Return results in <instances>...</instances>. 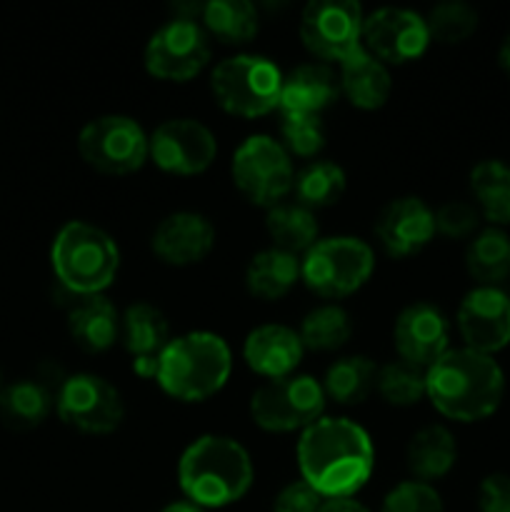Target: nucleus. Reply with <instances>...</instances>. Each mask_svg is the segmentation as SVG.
I'll return each instance as SVG.
<instances>
[{
	"instance_id": "nucleus-34",
	"label": "nucleus",
	"mask_w": 510,
	"mask_h": 512,
	"mask_svg": "<svg viewBox=\"0 0 510 512\" xmlns=\"http://www.w3.org/2000/svg\"><path fill=\"white\" fill-rule=\"evenodd\" d=\"M305 350L315 353H330V350L343 348L353 335V320L348 310L335 303L318 305L303 318L298 330Z\"/></svg>"
},
{
	"instance_id": "nucleus-27",
	"label": "nucleus",
	"mask_w": 510,
	"mask_h": 512,
	"mask_svg": "<svg viewBox=\"0 0 510 512\" xmlns=\"http://www.w3.org/2000/svg\"><path fill=\"white\" fill-rule=\"evenodd\" d=\"M378 365L368 355L338 358L323 378L325 398L338 405H360L378 390Z\"/></svg>"
},
{
	"instance_id": "nucleus-3",
	"label": "nucleus",
	"mask_w": 510,
	"mask_h": 512,
	"mask_svg": "<svg viewBox=\"0 0 510 512\" xmlns=\"http://www.w3.org/2000/svg\"><path fill=\"white\" fill-rule=\"evenodd\" d=\"M253 478L248 450L228 435H200L178 460L180 490L185 500L203 510L228 508L243 500Z\"/></svg>"
},
{
	"instance_id": "nucleus-2",
	"label": "nucleus",
	"mask_w": 510,
	"mask_h": 512,
	"mask_svg": "<svg viewBox=\"0 0 510 512\" xmlns=\"http://www.w3.org/2000/svg\"><path fill=\"white\" fill-rule=\"evenodd\" d=\"M505 373L493 355L470 348H450L425 373V398L443 418L480 423L500 408Z\"/></svg>"
},
{
	"instance_id": "nucleus-31",
	"label": "nucleus",
	"mask_w": 510,
	"mask_h": 512,
	"mask_svg": "<svg viewBox=\"0 0 510 512\" xmlns=\"http://www.w3.org/2000/svg\"><path fill=\"white\" fill-rule=\"evenodd\" d=\"M465 268L480 285L500 288L510 278V238L500 228L475 235L465 250Z\"/></svg>"
},
{
	"instance_id": "nucleus-18",
	"label": "nucleus",
	"mask_w": 510,
	"mask_h": 512,
	"mask_svg": "<svg viewBox=\"0 0 510 512\" xmlns=\"http://www.w3.org/2000/svg\"><path fill=\"white\" fill-rule=\"evenodd\" d=\"M380 248L395 260L413 258L435 238V210L423 198H395L378 213L373 225Z\"/></svg>"
},
{
	"instance_id": "nucleus-15",
	"label": "nucleus",
	"mask_w": 510,
	"mask_h": 512,
	"mask_svg": "<svg viewBox=\"0 0 510 512\" xmlns=\"http://www.w3.org/2000/svg\"><path fill=\"white\" fill-rule=\"evenodd\" d=\"M430 45L428 23L408 8H378L363 20V48L385 65L423 58Z\"/></svg>"
},
{
	"instance_id": "nucleus-33",
	"label": "nucleus",
	"mask_w": 510,
	"mask_h": 512,
	"mask_svg": "<svg viewBox=\"0 0 510 512\" xmlns=\"http://www.w3.org/2000/svg\"><path fill=\"white\" fill-rule=\"evenodd\" d=\"M470 190L490 223L510 225V165L503 160H483L470 170Z\"/></svg>"
},
{
	"instance_id": "nucleus-44",
	"label": "nucleus",
	"mask_w": 510,
	"mask_h": 512,
	"mask_svg": "<svg viewBox=\"0 0 510 512\" xmlns=\"http://www.w3.org/2000/svg\"><path fill=\"white\" fill-rule=\"evenodd\" d=\"M498 63H500V68L505 70V73L510 75V33L505 35V40H503V45H500V53H498Z\"/></svg>"
},
{
	"instance_id": "nucleus-21",
	"label": "nucleus",
	"mask_w": 510,
	"mask_h": 512,
	"mask_svg": "<svg viewBox=\"0 0 510 512\" xmlns=\"http://www.w3.org/2000/svg\"><path fill=\"white\" fill-rule=\"evenodd\" d=\"M303 355V340L288 325H258L255 330H250L243 343L245 365L265 380H280L295 375Z\"/></svg>"
},
{
	"instance_id": "nucleus-14",
	"label": "nucleus",
	"mask_w": 510,
	"mask_h": 512,
	"mask_svg": "<svg viewBox=\"0 0 510 512\" xmlns=\"http://www.w3.org/2000/svg\"><path fill=\"white\" fill-rule=\"evenodd\" d=\"M218 158L213 130L195 118H170L150 135V160L163 173L200 175Z\"/></svg>"
},
{
	"instance_id": "nucleus-9",
	"label": "nucleus",
	"mask_w": 510,
	"mask_h": 512,
	"mask_svg": "<svg viewBox=\"0 0 510 512\" xmlns=\"http://www.w3.org/2000/svg\"><path fill=\"white\" fill-rule=\"evenodd\" d=\"M325 400L323 383L295 373L260 385L250 398V418L268 433H303L323 418Z\"/></svg>"
},
{
	"instance_id": "nucleus-41",
	"label": "nucleus",
	"mask_w": 510,
	"mask_h": 512,
	"mask_svg": "<svg viewBox=\"0 0 510 512\" xmlns=\"http://www.w3.org/2000/svg\"><path fill=\"white\" fill-rule=\"evenodd\" d=\"M480 512H510V475L493 473L478 488Z\"/></svg>"
},
{
	"instance_id": "nucleus-36",
	"label": "nucleus",
	"mask_w": 510,
	"mask_h": 512,
	"mask_svg": "<svg viewBox=\"0 0 510 512\" xmlns=\"http://www.w3.org/2000/svg\"><path fill=\"white\" fill-rule=\"evenodd\" d=\"M430 40H438L443 45H455L468 40L478 28V10L463 0H445L430 8L428 18Z\"/></svg>"
},
{
	"instance_id": "nucleus-35",
	"label": "nucleus",
	"mask_w": 510,
	"mask_h": 512,
	"mask_svg": "<svg viewBox=\"0 0 510 512\" xmlns=\"http://www.w3.org/2000/svg\"><path fill=\"white\" fill-rule=\"evenodd\" d=\"M425 373L428 370L393 360L378 370V395L395 408H410L425 398Z\"/></svg>"
},
{
	"instance_id": "nucleus-40",
	"label": "nucleus",
	"mask_w": 510,
	"mask_h": 512,
	"mask_svg": "<svg viewBox=\"0 0 510 512\" xmlns=\"http://www.w3.org/2000/svg\"><path fill=\"white\" fill-rule=\"evenodd\" d=\"M323 498L305 480H293L285 485L273 500V512H318Z\"/></svg>"
},
{
	"instance_id": "nucleus-4",
	"label": "nucleus",
	"mask_w": 510,
	"mask_h": 512,
	"mask_svg": "<svg viewBox=\"0 0 510 512\" xmlns=\"http://www.w3.org/2000/svg\"><path fill=\"white\" fill-rule=\"evenodd\" d=\"M233 355L220 335L208 330L170 338L160 353L155 380L165 395L180 403H203L225 388Z\"/></svg>"
},
{
	"instance_id": "nucleus-28",
	"label": "nucleus",
	"mask_w": 510,
	"mask_h": 512,
	"mask_svg": "<svg viewBox=\"0 0 510 512\" xmlns=\"http://www.w3.org/2000/svg\"><path fill=\"white\" fill-rule=\"evenodd\" d=\"M53 390L40 380H18L0 390V423L10 430H33L53 410Z\"/></svg>"
},
{
	"instance_id": "nucleus-11",
	"label": "nucleus",
	"mask_w": 510,
	"mask_h": 512,
	"mask_svg": "<svg viewBox=\"0 0 510 512\" xmlns=\"http://www.w3.org/2000/svg\"><path fill=\"white\" fill-rule=\"evenodd\" d=\"M55 410L65 425L88 435L113 433L125 418L120 390L93 373L65 378L55 393Z\"/></svg>"
},
{
	"instance_id": "nucleus-17",
	"label": "nucleus",
	"mask_w": 510,
	"mask_h": 512,
	"mask_svg": "<svg viewBox=\"0 0 510 512\" xmlns=\"http://www.w3.org/2000/svg\"><path fill=\"white\" fill-rule=\"evenodd\" d=\"M393 345L400 360L428 370L450 350V323L438 305L415 300L405 305L393 325Z\"/></svg>"
},
{
	"instance_id": "nucleus-22",
	"label": "nucleus",
	"mask_w": 510,
	"mask_h": 512,
	"mask_svg": "<svg viewBox=\"0 0 510 512\" xmlns=\"http://www.w3.org/2000/svg\"><path fill=\"white\" fill-rule=\"evenodd\" d=\"M340 83L325 63H303L283 75L280 115H320L338 100Z\"/></svg>"
},
{
	"instance_id": "nucleus-23",
	"label": "nucleus",
	"mask_w": 510,
	"mask_h": 512,
	"mask_svg": "<svg viewBox=\"0 0 510 512\" xmlns=\"http://www.w3.org/2000/svg\"><path fill=\"white\" fill-rule=\"evenodd\" d=\"M338 65L340 95H345L350 105L360 110H378L388 103L390 90H393L388 65L373 58L365 48L350 53Z\"/></svg>"
},
{
	"instance_id": "nucleus-13",
	"label": "nucleus",
	"mask_w": 510,
	"mask_h": 512,
	"mask_svg": "<svg viewBox=\"0 0 510 512\" xmlns=\"http://www.w3.org/2000/svg\"><path fill=\"white\" fill-rule=\"evenodd\" d=\"M363 20L353 0H313L300 15V40L315 58L340 63L363 48Z\"/></svg>"
},
{
	"instance_id": "nucleus-1",
	"label": "nucleus",
	"mask_w": 510,
	"mask_h": 512,
	"mask_svg": "<svg viewBox=\"0 0 510 512\" xmlns=\"http://www.w3.org/2000/svg\"><path fill=\"white\" fill-rule=\"evenodd\" d=\"M300 480L323 500L353 498L370 480L375 468V448L365 428L348 418H320L300 433Z\"/></svg>"
},
{
	"instance_id": "nucleus-39",
	"label": "nucleus",
	"mask_w": 510,
	"mask_h": 512,
	"mask_svg": "<svg viewBox=\"0 0 510 512\" xmlns=\"http://www.w3.org/2000/svg\"><path fill=\"white\" fill-rule=\"evenodd\" d=\"M480 213L475 205L463 200H448L435 210V230L450 240H463L478 230Z\"/></svg>"
},
{
	"instance_id": "nucleus-43",
	"label": "nucleus",
	"mask_w": 510,
	"mask_h": 512,
	"mask_svg": "<svg viewBox=\"0 0 510 512\" xmlns=\"http://www.w3.org/2000/svg\"><path fill=\"white\" fill-rule=\"evenodd\" d=\"M160 512H205V510L198 508L195 503H190V500H175V503H168Z\"/></svg>"
},
{
	"instance_id": "nucleus-16",
	"label": "nucleus",
	"mask_w": 510,
	"mask_h": 512,
	"mask_svg": "<svg viewBox=\"0 0 510 512\" xmlns=\"http://www.w3.org/2000/svg\"><path fill=\"white\" fill-rule=\"evenodd\" d=\"M458 333L465 348L495 355L510 345V295L478 285L458 305Z\"/></svg>"
},
{
	"instance_id": "nucleus-6",
	"label": "nucleus",
	"mask_w": 510,
	"mask_h": 512,
	"mask_svg": "<svg viewBox=\"0 0 510 512\" xmlns=\"http://www.w3.org/2000/svg\"><path fill=\"white\" fill-rule=\"evenodd\" d=\"M210 90L225 113L255 120L278 110L283 73L263 55H233L213 68Z\"/></svg>"
},
{
	"instance_id": "nucleus-25",
	"label": "nucleus",
	"mask_w": 510,
	"mask_h": 512,
	"mask_svg": "<svg viewBox=\"0 0 510 512\" xmlns=\"http://www.w3.org/2000/svg\"><path fill=\"white\" fill-rule=\"evenodd\" d=\"M410 475L420 483L445 478L458 463V443L445 425H425L410 438L405 450Z\"/></svg>"
},
{
	"instance_id": "nucleus-45",
	"label": "nucleus",
	"mask_w": 510,
	"mask_h": 512,
	"mask_svg": "<svg viewBox=\"0 0 510 512\" xmlns=\"http://www.w3.org/2000/svg\"><path fill=\"white\" fill-rule=\"evenodd\" d=\"M0 390H3V375H0Z\"/></svg>"
},
{
	"instance_id": "nucleus-38",
	"label": "nucleus",
	"mask_w": 510,
	"mask_h": 512,
	"mask_svg": "<svg viewBox=\"0 0 510 512\" xmlns=\"http://www.w3.org/2000/svg\"><path fill=\"white\" fill-rule=\"evenodd\" d=\"M380 512H445V508L433 485L405 480L385 495Z\"/></svg>"
},
{
	"instance_id": "nucleus-10",
	"label": "nucleus",
	"mask_w": 510,
	"mask_h": 512,
	"mask_svg": "<svg viewBox=\"0 0 510 512\" xmlns=\"http://www.w3.org/2000/svg\"><path fill=\"white\" fill-rule=\"evenodd\" d=\"M78 153L103 175H130L150 158V138L128 115H100L88 120L78 135Z\"/></svg>"
},
{
	"instance_id": "nucleus-37",
	"label": "nucleus",
	"mask_w": 510,
	"mask_h": 512,
	"mask_svg": "<svg viewBox=\"0 0 510 512\" xmlns=\"http://www.w3.org/2000/svg\"><path fill=\"white\" fill-rule=\"evenodd\" d=\"M280 138L288 155L315 158L325 148V125L320 115H280Z\"/></svg>"
},
{
	"instance_id": "nucleus-30",
	"label": "nucleus",
	"mask_w": 510,
	"mask_h": 512,
	"mask_svg": "<svg viewBox=\"0 0 510 512\" xmlns=\"http://www.w3.org/2000/svg\"><path fill=\"white\" fill-rule=\"evenodd\" d=\"M265 228L273 240V248L290 255L308 253L318 243L320 233L315 215L298 203H280L270 208L265 215Z\"/></svg>"
},
{
	"instance_id": "nucleus-8",
	"label": "nucleus",
	"mask_w": 510,
	"mask_h": 512,
	"mask_svg": "<svg viewBox=\"0 0 510 512\" xmlns=\"http://www.w3.org/2000/svg\"><path fill=\"white\" fill-rule=\"evenodd\" d=\"M233 183L253 205L270 210L293 193V160L270 135H250L230 160Z\"/></svg>"
},
{
	"instance_id": "nucleus-32",
	"label": "nucleus",
	"mask_w": 510,
	"mask_h": 512,
	"mask_svg": "<svg viewBox=\"0 0 510 512\" xmlns=\"http://www.w3.org/2000/svg\"><path fill=\"white\" fill-rule=\"evenodd\" d=\"M345 188H348L345 170L333 160H313L305 168H300L293 180L295 203L308 208L310 213L338 203Z\"/></svg>"
},
{
	"instance_id": "nucleus-29",
	"label": "nucleus",
	"mask_w": 510,
	"mask_h": 512,
	"mask_svg": "<svg viewBox=\"0 0 510 512\" xmlns=\"http://www.w3.org/2000/svg\"><path fill=\"white\" fill-rule=\"evenodd\" d=\"M200 25L210 38L225 45H243L258 35V10L248 0H208L203 3Z\"/></svg>"
},
{
	"instance_id": "nucleus-42",
	"label": "nucleus",
	"mask_w": 510,
	"mask_h": 512,
	"mask_svg": "<svg viewBox=\"0 0 510 512\" xmlns=\"http://www.w3.org/2000/svg\"><path fill=\"white\" fill-rule=\"evenodd\" d=\"M318 512H370L363 503H358L355 498H335V500H323Z\"/></svg>"
},
{
	"instance_id": "nucleus-24",
	"label": "nucleus",
	"mask_w": 510,
	"mask_h": 512,
	"mask_svg": "<svg viewBox=\"0 0 510 512\" xmlns=\"http://www.w3.org/2000/svg\"><path fill=\"white\" fill-rule=\"evenodd\" d=\"M68 333L85 353H105L120 335V313L105 295H88L68 313Z\"/></svg>"
},
{
	"instance_id": "nucleus-26",
	"label": "nucleus",
	"mask_w": 510,
	"mask_h": 512,
	"mask_svg": "<svg viewBox=\"0 0 510 512\" xmlns=\"http://www.w3.org/2000/svg\"><path fill=\"white\" fill-rule=\"evenodd\" d=\"M300 280V260L298 255H290L285 250L268 248L260 250L250 258L245 268V288L253 298L273 300L285 298L295 283Z\"/></svg>"
},
{
	"instance_id": "nucleus-20",
	"label": "nucleus",
	"mask_w": 510,
	"mask_h": 512,
	"mask_svg": "<svg viewBox=\"0 0 510 512\" xmlns=\"http://www.w3.org/2000/svg\"><path fill=\"white\" fill-rule=\"evenodd\" d=\"M120 335H123L125 350L133 358L135 373L145 380L155 378L160 353L170 343V325L163 310L143 300L128 305L120 318Z\"/></svg>"
},
{
	"instance_id": "nucleus-12",
	"label": "nucleus",
	"mask_w": 510,
	"mask_h": 512,
	"mask_svg": "<svg viewBox=\"0 0 510 512\" xmlns=\"http://www.w3.org/2000/svg\"><path fill=\"white\" fill-rule=\"evenodd\" d=\"M210 60V35L198 20L173 18L160 25L145 45V70L168 83H188Z\"/></svg>"
},
{
	"instance_id": "nucleus-7",
	"label": "nucleus",
	"mask_w": 510,
	"mask_h": 512,
	"mask_svg": "<svg viewBox=\"0 0 510 512\" xmlns=\"http://www.w3.org/2000/svg\"><path fill=\"white\" fill-rule=\"evenodd\" d=\"M373 270V248L353 235L318 240L300 260V280L308 285L310 293L325 300H340L358 293Z\"/></svg>"
},
{
	"instance_id": "nucleus-19",
	"label": "nucleus",
	"mask_w": 510,
	"mask_h": 512,
	"mask_svg": "<svg viewBox=\"0 0 510 512\" xmlns=\"http://www.w3.org/2000/svg\"><path fill=\"white\" fill-rule=\"evenodd\" d=\"M213 245V223L193 210H178V213L165 215L150 238L155 258L173 268H188V265L200 263L208 258Z\"/></svg>"
},
{
	"instance_id": "nucleus-5",
	"label": "nucleus",
	"mask_w": 510,
	"mask_h": 512,
	"mask_svg": "<svg viewBox=\"0 0 510 512\" xmlns=\"http://www.w3.org/2000/svg\"><path fill=\"white\" fill-rule=\"evenodd\" d=\"M55 278L78 298L103 295L120 268V250L115 240L98 225L70 220L58 230L50 250Z\"/></svg>"
}]
</instances>
